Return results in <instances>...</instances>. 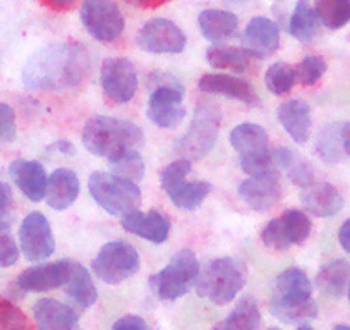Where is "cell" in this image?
I'll return each instance as SVG.
<instances>
[{
    "label": "cell",
    "mask_w": 350,
    "mask_h": 330,
    "mask_svg": "<svg viewBox=\"0 0 350 330\" xmlns=\"http://www.w3.org/2000/svg\"><path fill=\"white\" fill-rule=\"evenodd\" d=\"M90 69L92 60L83 45L52 43L29 57L23 67V83L33 92H59L79 85Z\"/></svg>",
    "instance_id": "obj_1"
},
{
    "label": "cell",
    "mask_w": 350,
    "mask_h": 330,
    "mask_svg": "<svg viewBox=\"0 0 350 330\" xmlns=\"http://www.w3.org/2000/svg\"><path fill=\"white\" fill-rule=\"evenodd\" d=\"M270 312L287 325H304L318 316L312 284L302 268L291 267L278 275L270 296Z\"/></svg>",
    "instance_id": "obj_2"
},
{
    "label": "cell",
    "mask_w": 350,
    "mask_h": 330,
    "mask_svg": "<svg viewBox=\"0 0 350 330\" xmlns=\"http://www.w3.org/2000/svg\"><path fill=\"white\" fill-rule=\"evenodd\" d=\"M143 131L126 119L110 116H95L84 124V148L102 158H112L126 150H139L143 144Z\"/></svg>",
    "instance_id": "obj_3"
},
{
    "label": "cell",
    "mask_w": 350,
    "mask_h": 330,
    "mask_svg": "<svg viewBox=\"0 0 350 330\" xmlns=\"http://www.w3.org/2000/svg\"><path fill=\"white\" fill-rule=\"evenodd\" d=\"M245 284V268L230 257L211 260L196 279V294L217 306H225L235 299Z\"/></svg>",
    "instance_id": "obj_4"
},
{
    "label": "cell",
    "mask_w": 350,
    "mask_h": 330,
    "mask_svg": "<svg viewBox=\"0 0 350 330\" xmlns=\"http://www.w3.org/2000/svg\"><path fill=\"white\" fill-rule=\"evenodd\" d=\"M230 144L237 151L241 169L247 176L278 170L268 133L259 124L242 123L235 126L230 133Z\"/></svg>",
    "instance_id": "obj_5"
},
{
    "label": "cell",
    "mask_w": 350,
    "mask_h": 330,
    "mask_svg": "<svg viewBox=\"0 0 350 330\" xmlns=\"http://www.w3.org/2000/svg\"><path fill=\"white\" fill-rule=\"evenodd\" d=\"M221 124V112L211 100H201L194 109L186 133L175 143V151L187 160H200L213 148Z\"/></svg>",
    "instance_id": "obj_6"
},
{
    "label": "cell",
    "mask_w": 350,
    "mask_h": 330,
    "mask_svg": "<svg viewBox=\"0 0 350 330\" xmlns=\"http://www.w3.org/2000/svg\"><path fill=\"white\" fill-rule=\"evenodd\" d=\"M88 191L93 200L110 215L124 217L141 205L137 183L109 173H93L88 179Z\"/></svg>",
    "instance_id": "obj_7"
},
{
    "label": "cell",
    "mask_w": 350,
    "mask_h": 330,
    "mask_svg": "<svg viewBox=\"0 0 350 330\" xmlns=\"http://www.w3.org/2000/svg\"><path fill=\"white\" fill-rule=\"evenodd\" d=\"M200 262L196 253L189 248L180 250L170 258L168 265L151 275L148 284L153 294L161 301H175L189 292L193 284H196V279L200 275Z\"/></svg>",
    "instance_id": "obj_8"
},
{
    "label": "cell",
    "mask_w": 350,
    "mask_h": 330,
    "mask_svg": "<svg viewBox=\"0 0 350 330\" xmlns=\"http://www.w3.org/2000/svg\"><path fill=\"white\" fill-rule=\"evenodd\" d=\"M139 267V253L127 241L107 242L92 262L93 274L110 285H117L136 275Z\"/></svg>",
    "instance_id": "obj_9"
},
{
    "label": "cell",
    "mask_w": 350,
    "mask_h": 330,
    "mask_svg": "<svg viewBox=\"0 0 350 330\" xmlns=\"http://www.w3.org/2000/svg\"><path fill=\"white\" fill-rule=\"evenodd\" d=\"M183 86L170 76L161 74V79L148 99L146 117L161 129L179 126L186 119V107L183 103Z\"/></svg>",
    "instance_id": "obj_10"
},
{
    "label": "cell",
    "mask_w": 350,
    "mask_h": 330,
    "mask_svg": "<svg viewBox=\"0 0 350 330\" xmlns=\"http://www.w3.org/2000/svg\"><path fill=\"white\" fill-rule=\"evenodd\" d=\"M79 16L86 31L102 43L117 40L126 28V19L113 0H84Z\"/></svg>",
    "instance_id": "obj_11"
},
{
    "label": "cell",
    "mask_w": 350,
    "mask_h": 330,
    "mask_svg": "<svg viewBox=\"0 0 350 330\" xmlns=\"http://www.w3.org/2000/svg\"><path fill=\"white\" fill-rule=\"evenodd\" d=\"M311 229V218L304 212L287 210L262 227L261 242L270 250L284 251L308 241Z\"/></svg>",
    "instance_id": "obj_12"
},
{
    "label": "cell",
    "mask_w": 350,
    "mask_h": 330,
    "mask_svg": "<svg viewBox=\"0 0 350 330\" xmlns=\"http://www.w3.org/2000/svg\"><path fill=\"white\" fill-rule=\"evenodd\" d=\"M100 83H102L103 95L110 103L113 105L129 103L137 92L136 67L124 57H110L102 64Z\"/></svg>",
    "instance_id": "obj_13"
},
{
    "label": "cell",
    "mask_w": 350,
    "mask_h": 330,
    "mask_svg": "<svg viewBox=\"0 0 350 330\" xmlns=\"http://www.w3.org/2000/svg\"><path fill=\"white\" fill-rule=\"evenodd\" d=\"M19 248L28 262L40 264L52 257L55 251V238L49 218L42 212H31L26 215L19 227Z\"/></svg>",
    "instance_id": "obj_14"
},
{
    "label": "cell",
    "mask_w": 350,
    "mask_h": 330,
    "mask_svg": "<svg viewBox=\"0 0 350 330\" xmlns=\"http://www.w3.org/2000/svg\"><path fill=\"white\" fill-rule=\"evenodd\" d=\"M137 45L148 53H180L187 45L186 33L170 19L148 21L137 33Z\"/></svg>",
    "instance_id": "obj_15"
},
{
    "label": "cell",
    "mask_w": 350,
    "mask_h": 330,
    "mask_svg": "<svg viewBox=\"0 0 350 330\" xmlns=\"http://www.w3.org/2000/svg\"><path fill=\"white\" fill-rule=\"evenodd\" d=\"M284 194L280 173L277 169L249 176L239 184V196L254 212H267L273 208Z\"/></svg>",
    "instance_id": "obj_16"
},
{
    "label": "cell",
    "mask_w": 350,
    "mask_h": 330,
    "mask_svg": "<svg viewBox=\"0 0 350 330\" xmlns=\"http://www.w3.org/2000/svg\"><path fill=\"white\" fill-rule=\"evenodd\" d=\"M72 260H59L53 264H38L23 270L16 279V288L21 292H46L67 284L72 272Z\"/></svg>",
    "instance_id": "obj_17"
},
{
    "label": "cell",
    "mask_w": 350,
    "mask_h": 330,
    "mask_svg": "<svg viewBox=\"0 0 350 330\" xmlns=\"http://www.w3.org/2000/svg\"><path fill=\"white\" fill-rule=\"evenodd\" d=\"M242 40L244 49H247L256 59H267L280 47V28L273 19L256 16L245 26Z\"/></svg>",
    "instance_id": "obj_18"
},
{
    "label": "cell",
    "mask_w": 350,
    "mask_h": 330,
    "mask_svg": "<svg viewBox=\"0 0 350 330\" xmlns=\"http://www.w3.org/2000/svg\"><path fill=\"white\" fill-rule=\"evenodd\" d=\"M120 225L131 234H136L137 238L146 239L153 244H161L168 239L172 231V222L161 212H144L134 210L131 214L124 215L120 218Z\"/></svg>",
    "instance_id": "obj_19"
},
{
    "label": "cell",
    "mask_w": 350,
    "mask_h": 330,
    "mask_svg": "<svg viewBox=\"0 0 350 330\" xmlns=\"http://www.w3.org/2000/svg\"><path fill=\"white\" fill-rule=\"evenodd\" d=\"M301 203L308 214L314 217H335L343 208V196L333 184L325 181H314L302 188Z\"/></svg>",
    "instance_id": "obj_20"
},
{
    "label": "cell",
    "mask_w": 350,
    "mask_h": 330,
    "mask_svg": "<svg viewBox=\"0 0 350 330\" xmlns=\"http://www.w3.org/2000/svg\"><path fill=\"white\" fill-rule=\"evenodd\" d=\"M9 174H11V177L14 179L19 191H21L29 201L38 203V201L45 200L49 176H46L45 173V167H43L40 162L19 158V160H14L11 164Z\"/></svg>",
    "instance_id": "obj_21"
},
{
    "label": "cell",
    "mask_w": 350,
    "mask_h": 330,
    "mask_svg": "<svg viewBox=\"0 0 350 330\" xmlns=\"http://www.w3.org/2000/svg\"><path fill=\"white\" fill-rule=\"evenodd\" d=\"M36 330H79V318L72 306L52 298H42L33 306Z\"/></svg>",
    "instance_id": "obj_22"
},
{
    "label": "cell",
    "mask_w": 350,
    "mask_h": 330,
    "mask_svg": "<svg viewBox=\"0 0 350 330\" xmlns=\"http://www.w3.org/2000/svg\"><path fill=\"white\" fill-rule=\"evenodd\" d=\"M198 88L208 95H224L249 105H256L259 102L254 88L247 81L239 79L230 74H204L198 81Z\"/></svg>",
    "instance_id": "obj_23"
},
{
    "label": "cell",
    "mask_w": 350,
    "mask_h": 330,
    "mask_svg": "<svg viewBox=\"0 0 350 330\" xmlns=\"http://www.w3.org/2000/svg\"><path fill=\"white\" fill-rule=\"evenodd\" d=\"M81 191L79 179L70 169H57L49 176L45 200L52 210H67L77 200Z\"/></svg>",
    "instance_id": "obj_24"
},
{
    "label": "cell",
    "mask_w": 350,
    "mask_h": 330,
    "mask_svg": "<svg viewBox=\"0 0 350 330\" xmlns=\"http://www.w3.org/2000/svg\"><path fill=\"white\" fill-rule=\"evenodd\" d=\"M278 120L285 133L299 144L308 143L311 138V109L301 100H287L278 107Z\"/></svg>",
    "instance_id": "obj_25"
},
{
    "label": "cell",
    "mask_w": 350,
    "mask_h": 330,
    "mask_svg": "<svg viewBox=\"0 0 350 330\" xmlns=\"http://www.w3.org/2000/svg\"><path fill=\"white\" fill-rule=\"evenodd\" d=\"M198 25L200 31L208 42L220 45L227 40L234 38L239 29L237 16L230 11H221V9H204L198 16Z\"/></svg>",
    "instance_id": "obj_26"
},
{
    "label": "cell",
    "mask_w": 350,
    "mask_h": 330,
    "mask_svg": "<svg viewBox=\"0 0 350 330\" xmlns=\"http://www.w3.org/2000/svg\"><path fill=\"white\" fill-rule=\"evenodd\" d=\"M349 285L350 264L343 258H336L325 264L316 275V288L328 298H342L349 291Z\"/></svg>",
    "instance_id": "obj_27"
},
{
    "label": "cell",
    "mask_w": 350,
    "mask_h": 330,
    "mask_svg": "<svg viewBox=\"0 0 350 330\" xmlns=\"http://www.w3.org/2000/svg\"><path fill=\"white\" fill-rule=\"evenodd\" d=\"M66 294L70 299V303L81 312L92 308L98 299V291H96L92 274L76 262H74L72 272H70V277L66 284Z\"/></svg>",
    "instance_id": "obj_28"
},
{
    "label": "cell",
    "mask_w": 350,
    "mask_h": 330,
    "mask_svg": "<svg viewBox=\"0 0 350 330\" xmlns=\"http://www.w3.org/2000/svg\"><path fill=\"white\" fill-rule=\"evenodd\" d=\"M273 155L278 170L284 169L287 173L288 179L292 181V184H295L297 188L302 190V188L309 186V184L316 181L312 165L304 157L294 153V150L280 147L277 150H273Z\"/></svg>",
    "instance_id": "obj_29"
},
{
    "label": "cell",
    "mask_w": 350,
    "mask_h": 330,
    "mask_svg": "<svg viewBox=\"0 0 350 330\" xmlns=\"http://www.w3.org/2000/svg\"><path fill=\"white\" fill-rule=\"evenodd\" d=\"M261 325V309L252 296H245L235 305L230 315L210 330H258Z\"/></svg>",
    "instance_id": "obj_30"
},
{
    "label": "cell",
    "mask_w": 350,
    "mask_h": 330,
    "mask_svg": "<svg viewBox=\"0 0 350 330\" xmlns=\"http://www.w3.org/2000/svg\"><path fill=\"white\" fill-rule=\"evenodd\" d=\"M206 60L215 69H230L234 73H247L256 57L247 49L213 45L206 50Z\"/></svg>",
    "instance_id": "obj_31"
},
{
    "label": "cell",
    "mask_w": 350,
    "mask_h": 330,
    "mask_svg": "<svg viewBox=\"0 0 350 330\" xmlns=\"http://www.w3.org/2000/svg\"><path fill=\"white\" fill-rule=\"evenodd\" d=\"M319 21L314 8L309 5L308 0H299L292 12L291 23H288V33L299 42H311L319 33Z\"/></svg>",
    "instance_id": "obj_32"
},
{
    "label": "cell",
    "mask_w": 350,
    "mask_h": 330,
    "mask_svg": "<svg viewBox=\"0 0 350 330\" xmlns=\"http://www.w3.org/2000/svg\"><path fill=\"white\" fill-rule=\"evenodd\" d=\"M211 184L208 181H191L180 183L167 193L172 203L180 210H196L203 205V201L210 196Z\"/></svg>",
    "instance_id": "obj_33"
},
{
    "label": "cell",
    "mask_w": 350,
    "mask_h": 330,
    "mask_svg": "<svg viewBox=\"0 0 350 330\" xmlns=\"http://www.w3.org/2000/svg\"><path fill=\"white\" fill-rule=\"evenodd\" d=\"M316 155L319 160L328 165L338 164L343 158V143H342V124L329 123L321 129V133L316 138L314 144Z\"/></svg>",
    "instance_id": "obj_34"
},
{
    "label": "cell",
    "mask_w": 350,
    "mask_h": 330,
    "mask_svg": "<svg viewBox=\"0 0 350 330\" xmlns=\"http://www.w3.org/2000/svg\"><path fill=\"white\" fill-rule=\"evenodd\" d=\"M314 11L328 29H340L350 23V0H316Z\"/></svg>",
    "instance_id": "obj_35"
},
{
    "label": "cell",
    "mask_w": 350,
    "mask_h": 330,
    "mask_svg": "<svg viewBox=\"0 0 350 330\" xmlns=\"http://www.w3.org/2000/svg\"><path fill=\"white\" fill-rule=\"evenodd\" d=\"M110 169L116 176L124 177V179L139 183L144 176V160L141 157L139 150H126L116 157L109 158Z\"/></svg>",
    "instance_id": "obj_36"
},
{
    "label": "cell",
    "mask_w": 350,
    "mask_h": 330,
    "mask_svg": "<svg viewBox=\"0 0 350 330\" xmlns=\"http://www.w3.org/2000/svg\"><path fill=\"white\" fill-rule=\"evenodd\" d=\"M297 83L295 67L288 62H275L265 74V85L273 95H285Z\"/></svg>",
    "instance_id": "obj_37"
},
{
    "label": "cell",
    "mask_w": 350,
    "mask_h": 330,
    "mask_svg": "<svg viewBox=\"0 0 350 330\" xmlns=\"http://www.w3.org/2000/svg\"><path fill=\"white\" fill-rule=\"evenodd\" d=\"M0 330H35L28 316L9 299H0Z\"/></svg>",
    "instance_id": "obj_38"
},
{
    "label": "cell",
    "mask_w": 350,
    "mask_h": 330,
    "mask_svg": "<svg viewBox=\"0 0 350 330\" xmlns=\"http://www.w3.org/2000/svg\"><path fill=\"white\" fill-rule=\"evenodd\" d=\"M326 73V62L323 57L319 55H308L299 62L295 67V74H297V81L304 86L316 85Z\"/></svg>",
    "instance_id": "obj_39"
},
{
    "label": "cell",
    "mask_w": 350,
    "mask_h": 330,
    "mask_svg": "<svg viewBox=\"0 0 350 330\" xmlns=\"http://www.w3.org/2000/svg\"><path fill=\"white\" fill-rule=\"evenodd\" d=\"M189 174H191V160H187V158H180V160L172 162V164H168L165 169H161L160 173L161 190H163L165 193H168V191L174 190L175 186H179L180 183H184Z\"/></svg>",
    "instance_id": "obj_40"
},
{
    "label": "cell",
    "mask_w": 350,
    "mask_h": 330,
    "mask_svg": "<svg viewBox=\"0 0 350 330\" xmlns=\"http://www.w3.org/2000/svg\"><path fill=\"white\" fill-rule=\"evenodd\" d=\"M18 134L14 109L0 102V143H12Z\"/></svg>",
    "instance_id": "obj_41"
},
{
    "label": "cell",
    "mask_w": 350,
    "mask_h": 330,
    "mask_svg": "<svg viewBox=\"0 0 350 330\" xmlns=\"http://www.w3.org/2000/svg\"><path fill=\"white\" fill-rule=\"evenodd\" d=\"M19 260V248L12 236L9 234H0V267H12L18 264Z\"/></svg>",
    "instance_id": "obj_42"
},
{
    "label": "cell",
    "mask_w": 350,
    "mask_h": 330,
    "mask_svg": "<svg viewBox=\"0 0 350 330\" xmlns=\"http://www.w3.org/2000/svg\"><path fill=\"white\" fill-rule=\"evenodd\" d=\"M112 330H151L146 320L139 315H124L112 325Z\"/></svg>",
    "instance_id": "obj_43"
},
{
    "label": "cell",
    "mask_w": 350,
    "mask_h": 330,
    "mask_svg": "<svg viewBox=\"0 0 350 330\" xmlns=\"http://www.w3.org/2000/svg\"><path fill=\"white\" fill-rule=\"evenodd\" d=\"M12 205H14V198H12L11 186L4 181H0V215L11 214Z\"/></svg>",
    "instance_id": "obj_44"
},
{
    "label": "cell",
    "mask_w": 350,
    "mask_h": 330,
    "mask_svg": "<svg viewBox=\"0 0 350 330\" xmlns=\"http://www.w3.org/2000/svg\"><path fill=\"white\" fill-rule=\"evenodd\" d=\"M338 241L343 250L350 255V218H347L338 231Z\"/></svg>",
    "instance_id": "obj_45"
},
{
    "label": "cell",
    "mask_w": 350,
    "mask_h": 330,
    "mask_svg": "<svg viewBox=\"0 0 350 330\" xmlns=\"http://www.w3.org/2000/svg\"><path fill=\"white\" fill-rule=\"evenodd\" d=\"M43 4L55 9V11H69L77 4V0H43Z\"/></svg>",
    "instance_id": "obj_46"
},
{
    "label": "cell",
    "mask_w": 350,
    "mask_h": 330,
    "mask_svg": "<svg viewBox=\"0 0 350 330\" xmlns=\"http://www.w3.org/2000/svg\"><path fill=\"white\" fill-rule=\"evenodd\" d=\"M126 2L127 4L136 5V8H141V9H157L160 8V5L170 2V0H126Z\"/></svg>",
    "instance_id": "obj_47"
},
{
    "label": "cell",
    "mask_w": 350,
    "mask_h": 330,
    "mask_svg": "<svg viewBox=\"0 0 350 330\" xmlns=\"http://www.w3.org/2000/svg\"><path fill=\"white\" fill-rule=\"evenodd\" d=\"M53 148H55L59 153H64V155H76V147H74L72 143H70L69 140H64V138H60V140H57L55 143H53Z\"/></svg>",
    "instance_id": "obj_48"
},
{
    "label": "cell",
    "mask_w": 350,
    "mask_h": 330,
    "mask_svg": "<svg viewBox=\"0 0 350 330\" xmlns=\"http://www.w3.org/2000/svg\"><path fill=\"white\" fill-rule=\"evenodd\" d=\"M342 143L345 155L350 157V123L342 124Z\"/></svg>",
    "instance_id": "obj_49"
},
{
    "label": "cell",
    "mask_w": 350,
    "mask_h": 330,
    "mask_svg": "<svg viewBox=\"0 0 350 330\" xmlns=\"http://www.w3.org/2000/svg\"><path fill=\"white\" fill-rule=\"evenodd\" d=\"M12 220L9 215H0V234H8L11 231Z\"/></svg>",
    "instance_id": "obj_50"
},
{
    "label": "cell",
    "mask_w": 350,
    "mask_h": 330,
    "mask_svg": "<svg viewBox=\"0 0 350 330\" xmlns=\"http://www.w3.org/2000/svg\"><path fill=\"white\" fill-rule=\"evenodd\" d=\"M332 330H350V327L349 325H336V327H333Z\"/></svg>",
    "instance_id": "obj_51"
},
{
    "label": "cell",
    "mask_w": 350,
    "mask_h": 330,
    "mask_svg": "<svg viewBox=\"0 0 350 330\" xmlns=\"http://www.w3.org/2000/svg\"><path fill=\"white\" fill-rule=\"evenodd\" d=\"M297 330H314V329H312V327H309V325H306V323H304V325H299Z\"/></svg>",
    "instance_id": "obj_52"
},
{
    "label": "cell",
    "mask_w": 350,
    "mask_h": 330,
    "mask_svg": "<svg viewBox=\"0 0 350 330\" xmlns=\"http://www.w3.org/2000/svg\"><path fill=\"white\" fill-rule=\"evenodd\" d=\"M347 294H349V303H350V285H349V291H347Z\"/></svg>",
    "instance_id": "obj_53"
},
{
    "label": "cell",
    "mask_w": 350,
    "mask_h": 330,
    "mask_svg": "<svg viewBox=\"0 0 350 330\" xmlns=\"http://www.w3.org/2000/svg\"><path fill=\"white\" fill-rule=\"evenodd\" d=\"M268 330H282V329H277V327H273V329H268Z\"/></svg>",
    "instance_id": "obj_54"
}]
</instances>
